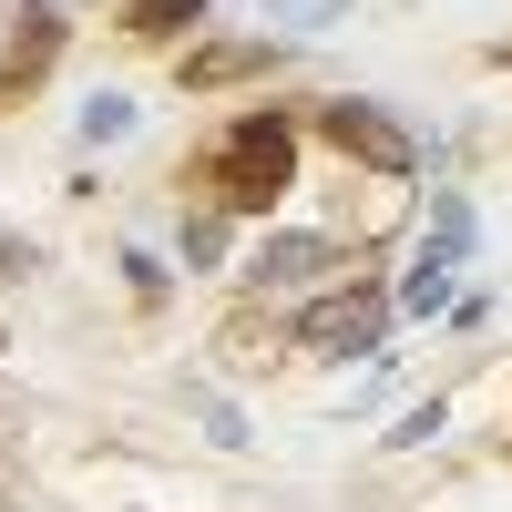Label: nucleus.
Listing matches in <instances>:
<instances>
[{
	"instance_id": "4",
	"label": "nucleus",
	"mask_w": 512,
	"mask_h": 512,
	"mask_svg": "<svg viewBox=\"0 0 512 512\" xmlns=\"http://www.w3.org/2000/svg\"><path fill=\"white\" fill-rule=\"evenodd\" d=\"M369 338H379V297H328V308L308 318V349H328V359L369 349Z\"/></svg>"
},
{
	"instance_id": "8",
	"label": "nucleus",
	"mask_w": 512,
	"mask_h": 512,
	"mask_svg": "<svg viewBox=\"0 0 512 512\" xmlns=\"http://www.w3.org/2000/svg\"><path fill=\"white\" fill-rule=\"evenodd\" d=\"M349 0H267V21H287V31H318V21H338Z\"/></svg>"
},
{
	"instance_id": "1",
	"label": "nucleus",
	"mask_w": 512,
	"mask_h": 512,
	"mask_svg": "<svg viewBox=\"0 0 512 512\" xmlns=\"http://www.w3.org/2000/svg\"><path fill=\"white\" fill-rule=\"evenodd\" d=\"M287 175H297V144H287L277 113H256V123H236V134H226V205H236V216L277 205Z\"/></svg>"
},
{
	"instance_id": "3",
	"label": "nucleus",
	"mask_w": 512,
	"mask_h": 512,
	"mask_svg": "<svg viewBox=\"0 0 512 512\" xmlns=\"http://www.w3.org/2000/svg\"><path fill=\"white\" fill-rule=\"evenodd\" d=\"M338 267V256H328V236H267V246H256V287H308V277H328Z\"/></svg>"
},
{
	"instance_id": "2",
	"label": "nucleus",
	"mask_w": 512,
	"mask_h": 512,
	"mask_svg": "<svg viewBox=\"0 0 512 512\" xmlns=\"http://www.w3.org/2000/svg\"><path fill=\"white\" fill-rule=\"evenodd\" d=\"M328 144H338V154H359L369 175H410V164H420V144H410L379 103H328Z\"/></svg>"
},
{
	"instance_id": "7",
	"label": "nucleus",
	"mask_w": 512,
	"mask_h": 512,
	"mask_svg": "<svg viewBox=\"0 0 512 512\" xmlns=\"http://www.w3.org/2000/svg\"><path fill=\"white\" fill-rule=\"evenodd\" d=\"M195 11H205V0H134V31H154V41H164V31H185Z\"/></svg>"
},
{
	"instance_id": "6",
	"label": "nucleus",
	"mask_w": 512,
	"mask_h": 512,
	"mask_svg": "<svg viewBox=\"0 0 512 512\" xmlns=\"http://www.w3.org/2000/svg\"><path fill=\"white\" fill-rule=\"evenodd\" d=\"M441 297H451V267H441V256H420V267H410V287H400V308H420V318H431Z\"/></svg>"
},
{
	"instance_id": "9",
	"label": "nucleus",
	"mask_w": 512,
	"mask_h": 512,
	"mask_svg": "<svg viewBox=\"0 0 512 512\" xmlns=\"http://www.w3.org/2000/svg\"><path fill=\"white\" fill-rule=\"evenodd\" d=\"M82 134H93V144H113V134H134V103H123V93H103L93 113H82Z\"/></svg>"
},
{
	"instance_id": "5",
	"label": "nucleus",
	"mask_w": 512,
	"mask_h": 512,
	"mask_svg": "<svg viewBox=\"0 0 512 512\" xmlns=\"http://www.w3.org/2000/svg\"><path fill=\"white\" fill-rule=\"evenodd\" d=\"M461 246H472V205H461V195H441V205H431V246H420V256H441V267H451Z\"/></svg>"
}]
</instances>
